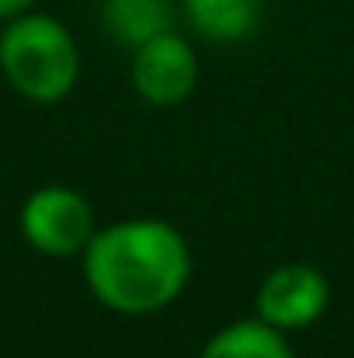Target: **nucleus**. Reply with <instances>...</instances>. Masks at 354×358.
Wrapping results in <instances>:
<instances>
[{"label":"nucleus","instance_id":"obj_1","mask_svg":"<svg viewBox=\"0 0 354 358\" xmlns=\"http://www.w3.org/2000/svg\"><path fill=\"white\" fill-rule=\"evenodd\" d=\"M84 275L105 306L118 313H153L188 285L191 254L170 223L128 220L91 237Z\"/></svg>","mask_w":354,"mask_h":358},{"label":"nucleus","instance_id":"obj_2","mask_svg":"<svg viewBox=\"0 0 354 358\" xmlns=\"http://www.w3.org/2000/svg\"><path fill=\"white\" fill-rule=\"evenodd\" d=\"M0 66L24 98L52 105L73 91L80 56L70 31L56 17L17 14L0 38Z\"/></svg>","mask_w":354,"mask_h":358},{"label":"nucleus","instance_id":"obj_3","mask_svg":"<svg viewBox=\"0 0 354 358\" xmlns=\"http://www.w3.org/2000/svg\"><path fill=\"white\" fill-rule=\"evenodd\" d=\"M21 230L35 250L66 257V254L87 250V243L94 237V213L84 195L49 185V188H38L24 202Z\"/></svg>","mask_w":354,"mask_h":358},{"label":"nucleus","instance_id":"obj_4","mask_svg":"<svg viewBox=\"0 0 354 358\" xmlns=\"http://www.w3.org/2000/svg\"><path fill=\"white\" fill-rule=\"evenodd\" d=\"M327 303L330 285L313 264H281L257 292V317L278 331H299L320 320Z\"/></svg>","mask_w":354,"mask_h":358},{"label":"nucleus","instance_id":"obj_5","mask_svg":"<svg viewBox=\"0 0 354 358\" xmlns=\"http://www.w3.org/2000/svg\"><path fill=\"white\" fill-rule=\"evenodd\" d=\"M198 80V59L184 38L163 31L135 49L132 84L149 105H181Z\"/></svg>","mask_w":354,"mask_h":358},{"label":"nucleus","instance_id":"obj_6","mask_svg":"<svg viewBox=\"0 0 354 358\" xmlns=\"http://www.w3.org/2000/svg\"><path fill=\"white\" fill-rule=\"evenodd\" d=\"M188 21L212 42L246 38L260 21V0H184Z\"/></svg>","mask_w":354,"mask_h":358},{"label":"nucleus","instance_id":"obj_7","mask_svg":"<svg viewBox=\"0 0 354 358\" xmlns=\"http://www.w3.org/2000/svg\"><path fill=\"white\" fill-rule=\"evenodd\" d=\"M202 358H292V352L281 331L257 317V320H236L223 327L205 345Z\"/></svg>","mask_w":354,"mask_h":358},{"label":"nucleus","instance_id":"obj_8","mask_svg":"<svg viewBox=\"0 0 354 358\" xmlns=\"http://www.w3.org/2000/svg\"><path fill=\"white\" fill-rule=\"evenodd\" d=\"M105 24L112 28L118 42L142 45L174 24L170 0H105Z\"/></svg>","mask_w":354,"mask_h":358},{"label":"nucleus","instance_id":"obj_9","mask_svg":"<svg viewBox=\"0 0 354 358\" xmlns=\"http://www.w3.org/2000/svg\"><path fill=\"white\" fill-rule=\"evenodd\" d=\"M35 0H0V17H17L31 7Z\"/></svg>","mask_w":354,"mask_h":358}]
</instances>
